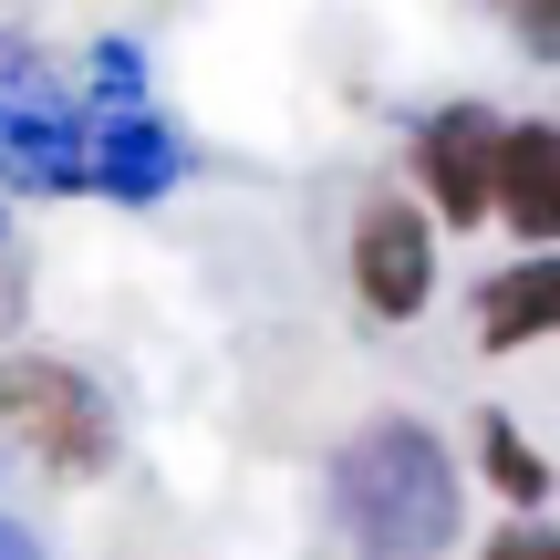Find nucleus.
<instances>
[{
    "mask_svg": "<svg viewBox=\"0 0 560 560\" xmlns=\"http://www.w3.org/2000/svg\"><path fill=\"white\" fill-rule=\"evenodd\" d=\"M467 312H478V353H529V342L560 322V260H550V249H529V260L488 270Z\"/></svg>",
    "mask_w": 560,
    "mask_h": 560,
    "instance_id": "0eeeda50",
    "label": "nucleus"
},
{
    "mask_svg": "<svg viewBox=\"0 0 560 560\" xmlns=\"http://www.w3.org/2000/svg\"><path fill=\"white\" fill-rule=\"evenodd\" d=\"M478 467H488V488H499L520 520H540V509H550V467H540V446H529L509 416H478Z\"/></svg>",
    "mask_w": 560,
    "mask_h": 560,
    "instance_id": "6e6552de",
    "label": "nucleus"
},
{
    "mask_svg": "<svg viewBox=\"0 0 560 560\" xmlns=\"http://www.w3.org/2000/svg\"><path fill=\"white\" fill-rule=\"evenodd\" d=\"M488 560H560V529L550 520H509V529H488Z\"/></svg>",
    "mask_w": 560,
    "mask_h": 560,
    "instance_id": "1a4fd4ad",
    "label": "nucleus"
},
{
    "mask_svg": "<svg viewBox=\"0 0 560 560\" xmlns=\"http://www.w3.org/2000/svg\"><path fill=\"white\" fill-rule=\"evenodd\" d=\"M488 219H509L529 249L560 240V125L520 115L499 125V166H488Z\"/></svg>",
    "mask_w": 560,
    "mask_h": 560,
    "instance_id": "423d86ee",
    "label": "nucleus"
},
{
    "mask_svg": "<svg viewBox=\"0 0 560 560\" xmlns=\"http://www.w3.org/2000/svg\"><path fill=\"white\" fill-rule=\"evenodd\" d=\"M332 529L353 540V560H446L467 520L457 457L436 446V425L416 416H374L332 446Z\"/></svg>",
    "mask_w": 560,
    "mask_h": 560,
    "instance_id": "f257e3e1",
    "label": "nucleus"
},
{
    "mask_svg": "<svg viewBox=\"0 0 560 560\" xmlns=\"http://www.w3.org/2000/svg\"><path fill=\"white\" fill-rule=\"evenodd\" d=\"M499 125L488 104H436L416 125V187H425V229H478L488 219V166H499Z\"/></svg>",
    "mask_w": 560,
    "mask_h": 560,
    "instance_id": "20e7f679",
    "label": "nucleus"
},
{
    "mask_svg": "<svg viewBox=\"0 0 560 560\" xmlns=\"http://www.w3.org/2000/svg\"><path fill=\"white\" fill-rule=\"evenodd\" d=\"M0 425H11V436L32 446L62 488L104 478V467H115V446H125L104 384L83 374V363H62V353H0Z\"/></svg>",
    "mask_w": 560,
    "mask_h": 560,
    "instance_id": "f03ea898",
    "label": "nucleus"
},
{
    "mask_svg": "<svg viewBox=\"0 0 560 560\" xmlns=\"http://www.w3.org/2000/svg\"><path fill=\"white\" fill-rule=\"evenodd\" d=\"M177 177H187V145L166 136V115H145L136 94H104L94 115H83V187L145 208V198H166Z\"/></svg>",
    "mask_w": 560,
    "mask_h": 560,
    "instance_id": "39448f33",
    "label": "nucleus"
},
{
    "mask_svg": "<svg viewBox=\"0 0 560 560\" xmlns=\"http://www.w3.org/2000/svg\"><path fill=\"white\" fill-rule=\"evenodd\" d=\"M0 560H42V540H32L21 520H0Z\"/></svg>",
    "mask_w": 560,
    "mask_h": 560,
    "instance_id": "9b49d317",
    "label": "nucleus"
},
{
    "mask_svg": "<svg viewBox=\"0 0 560 560\" xmlns=\"http://www.w3.org/2000/svg\"><path fill=\"white\" fill-rule=\"evenodd\" d=\"M520 11V42L529 52H560V0H509Z\"/></svg>",
    "mask_w": 560,
    "mask_h": 560,
    "instance_id": "9d476101",
    "label": "nucleus"
},
{
    "mask_svg": "<svg viewBox=\"0 0 560 560\" xmlns=\"http://www.w3.org/2000/svg\"><path fill=\"white\" fill-rule=\"evenodd\" d=\"M353 301L374 322H416L425 301H436V229H425V208L395 198V187H374V198L353 208Z\"/></svg>",
    "mask_w": 560,
    "mask_h": 560,
    "instance_id": "7ed1b4c3",
    "label": "nucleus"
}]
</instances>
